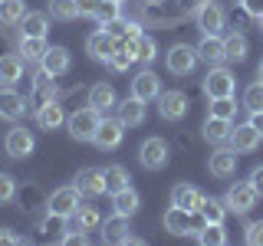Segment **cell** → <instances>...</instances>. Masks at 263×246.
Returning <instances> with one entry per match:
<instances>
[{"label": "cell", "instance_id": "obj_1", "mask_svg": "<svg viewBox=\"0 0 263 246\" xmlns=\"http://www.w3.org/2000/svg\"><path fill=\"white\" fill-rule=\"evenodd\" d=\"M102 118H105L102 112H96V109L86 105V109H76L69 118H66V131H69L76 141H92L99 125H102Z\"/></svg>", "mask_w": 263, "mask_h": 246}, {"label": "cell", "instance_id": "obj_2", "mask_svg": "<svg viewBox=\"0 0 263 246\" xmlns=\"http://www.w3.org/2000/svg\"><path fill=\"white\" fill-rule=\"evenodd\" d=\"M201 92L208 98H230L237 92V76L227 66H214V69H208V76L201 82Z\"/></svg>", "mask_w": 263, "mask_h": 246}, {"label": "cell", "instance_id": "obj_3", "mask_svg": "<svg viewBox=\"0 0 263 246\" xmlns=\"http://www.w3.org/2000/svg\"><path fill=\"white\" fill-rule=\"evenodd\" d=\"M138 161H142L145 171H161V168H168V161H171L168 141H164V138H158V135L145 138V141L138 145Z\"/></svg>", "mask_w": 263, "mask_h": 246}, {"label": "cell", "instance_id": "obj_4", "mask_svg": "<svg viewBox=\"0 0 263 246\" xmlns=\"http://www.w3.org/2000/svg\"><path fill=\"white\" fill-rule=\"evenodd\" d=\"M257 200H260V194L253 191L250 180H237V184H230V187H227V194H224L227 210H230V213H237V217L250 213L253 207H257Z\"/></svg>", "mask_w": 263, "mask_h": 246}, {"label": "cell", "instance_id": "obj_5", "mask_svg": "<svg viewBox=\"0 0 263 246\" xmlns=\"http://www.w3.org/2000/svg\"><path fill=\"white\" fill-rule=\"evenodd\" d=\"M197 59H201V56H197V46H187V43H175L168 53H164V66H168V72H171V76H181V79L194 72Z\"/></svg>", "mask_w": 263, "mask_h": 246}, {"label": "cell", "instance_id": "obj_6", "mask_svg": "<svg viewBox=\"0 0 263 246\" xmlns=\"http://www.w3.org/2000/svg\"><path fill=\"white\" fill-rule=\"evenodd\" d=\"M79 187L76 184H66L60 187V191H53L46 197V213H53V217H63V220H69L72 213L79 210Z\"/></svg>", "mask_w": 263, "mask_h": 246}, {"label": "cell", "instance_id": "obj_7", "mask_svg": "<svg viewBox=\"0 0 263 246\" xmlns=\"http://www.w3.org/2000/svg\"><path fill=\"white\" fill-rule=\"evenodd\" d=\"M125 46L115 33H109V30H96V33H89V39H86V53L92 56L96 63H109L119 49Z\"/></svg>", "mask_w": 263, "mask_h": 246}, {"label": "cell", "instance_id": "obj_8", "mask_svg": "<svg viewBox=\"0 0 263 246\" xmlns=\"http://www.w3.org/2000/svg\"><path fill=\"white\" fill-rule=\"evenodd\" d=\"M33 148H36V138H33V131H30V128L13 125L10 131H7V138H4V151L10 154L13 161L30 158V154H33Z\"/></svg>", "mask_w": 263, "mask_h": 246}, {"label": "cell", "instance_id": "obj_9", "mask_svg": "<svg viewBox=\"0 0 263 246\" xmlns=\"http://www.w3.org/2000/svg\"><path fill=\"white\" fill-rule=\"evenodd\" d=\"M194 23H197V30L204 33V36H220L224 33V27H227V13H224V7L220 4H204L201 10L194 13Z\"/></svg>", "mask_w": 263, "mask_h": 246}, {"label": "cell", "instance_id": "obj_10", "mask_svg": "<svg viewBox=\"0 0 263 246\" xmlns=\"http://www.w3.org/2000/svg\"><path fill=\"white\" fill-rule=\"evenodd\" d=\"M60 86H56V79L53 76H46L43 69L33 76V92H30V105L33 109H43V105H49V102H60Z\"/></svg>", "mask_w": 263, "mask_h": 246}, {"label": "cell", "instance_id": "obj_11", "mask_svg": "<svg viewBox=\"0 0 263 246\" xmlns=\"http://www.w3.org/2000/svg\"><path fill=\"white\" fill-rule=\"evenodd\" d=\"M191 109V102H187V95L181 92V89H171V92H161L158 95V115L164 121H181Z\"/></svg>", "mask_w": 263, "mask_h": 246}, {"label": "cell", "instance_id": "obj_12", "mask_svg": "<svg viewBox=\"0 0 263 246\" xmlns=\"http://www.w3.org/2000/svg\"><path fill=\"white\" fill-rule=\"evenodd\" d=\"M204 200H208V197L197 191L194 184H184V180H181V184H175V191H171V207L191 213V217H194V213H201Z\"/></svg>", "mask_w": 263, "mask_h": 246}, {"label": "cell", "instance_id": "obj_13", "mask_svg": "<svg viewBox=\"0 0 263 246\" xmlns=\"http://www.w3.org/2000/svg\"><path fill=\"white\" fill-rule=\"evenodd\" d=\"M122 138H125V125H122L119 118H109V115H105L99 131H96V138H92V145L99 151H115V148L122 145Z\"/></svg>", "mask_w": 263, "mask_h": 246}, {"label": "cell", "instance_id": "obj_14", "mask_svg": "<svg viewBox=\"0 0 263 246\" xmlns=\"http://www.w3.org/2000/svg\"><path fill=\"white\" fill-rule=\"evenodd\" d=\"M263 141V135L257 128L250 125V121H243V125H237L234 131H230V151H237V154H250V151H257Z\"/></svg>", "mask_w": 263, "mask_h": 246}, {"label": "cell", "instance_id": "obj_15", "mask_svg": "<svg viewBox=\"0 0 263 246\" xmlns=\"http://www.w3.org/2000/svg\"><path fill=\"white\" fill-rule=\"evenodd\" d=\"M40 69L46 72V76H66V72L72 69V53L66 46H49L46 49V56L40 59Z\"/></svg>", "mask_w": 263, "mask_h": 246}, {"label": "cell", "instance_id": "obj_16", "mask_svg": "<svg viewBox=\"0 0 263 246\" xmlns=\"http://www.w3.org/2000/svg\"><path fill=\"white\" fill-rule=\"evenodd\" d=\"M132 95L142 98V102H155V98L161 95V79H158V72L142 69L138 76H132Z\"/></svg>", "mask_w": 263, "mask_h": 246}, {"label": "cell", "instance_id": "obj_17", "mask_svg": "<svg viewBox=\"0 0 263 246\" xmlns=\"http://www.w3.org/2000/svg\"><path fill=\"white\" fill-rule=\"evenodd\" d=\"M27 115V98H23L16 89H0V118L4 121H20Z\"/></svg>", "mask_w": 263, "mask_h": 246}, {"label": "cell", "instance_id": "obj_18", "mask_svg": "<svg viewBox=\"0 0 263 246\" xmlns=\"http://www.w3.org/2000/svg\"><path fill=\"white\" fill-rule=\"evenodd\" d=\"M66 223H69V230H82V233H89V230L102 227V210H99L96 203H79V210L72 213Z\"/></svg>", "mask_w": 263, "mask_h": 246}, {"label": "cell", "instance_id": "obj_19", "mask_svg": "<svg viewBox=\"0 0 263 246\" xmlns=\"http://www.w3.org/2000/svg\"><path fill=\"white\" fill-rule=\"evenodd\" d=\"M125 53L132 56V63L148 66V63H155V56H158V43L142 33V36H135V39H125Z\"/></svg>", "mask_w": 263, "mask_h": 246}, {"label": "cell", "instance_id": "obj_20", "mask_svg": "<svg viewBox=\"0 0 263 246\" xmlns=\"http://www.w3.org/2000/svg\"><path fill=\"white\" fill-rule=\"evenodd\" d=\"M145 105H148V102H142V98H135V95H128L125 102L115 105V118H119L125 128H135V125H142V121H145Z\"/></svg>", "mask_w": 263, "mask_h": 246}, {"label": "cell", "instance_id": "obj_21", "mask_svg": "<svg viewBox=\"0 0 263 246\" xmlns=\"http://www.w3.org/2000/svg\"><path fill=\"white\" fill-rule=\"evenodd\" d=\"M72 184H76L79 194H86V197H102V194H109V191H105V177H102V171H99V168H82Z\"/></svg>", "mask_w": 263, "mask_h": 246}, {"label": "cell", "instance_id": "obj_22", "mask_svg": "<svg viewBox=\"0 0 263 246\" xmlns=\"http://www.w3.org/2000/svg\"><path fill=\"white\" fill-rule=\"evenodd\" d=\"M197 56H201L204 63L211 66H224L227 63V49H224V36H201V43H197Z\"/></svg>", "mask_w": 263, "mask_h": 246}, {"label": "cell", "instance_id": "obj_23", "mask_svg": "<svg viewBox=\"0 0 263 246\" xmlns=\"http://www.w3.org/2000/svg\"><path fill=\"white\" fill-rule=\"evenodd\" d=\"M230 131H234V121L214 118V115H208V118H204V125H201L204 141H211V145H227L230 141Z\"/></svg>", "mask_w": 263, "mask_h": 246}, {"label": "cell", "instance_id": "obj_24", "mask_svg": "<svg viewBox=\"0 0 263 246\" xmlns=\"http://www.w3.org/2000/svg\"><path fill=\"white\" fill-rule=\"evenodd\" d=\"M208 171H211V177H230L237 171V151L217 148V151L208 158Z\"/></svg>", "mask_w": 263, "mask_h": 246}, {"label": "cell", "instance_id": "obj_25", "mask_svg": "<svg viewBox=\"0 0 263 246\" xmlns=\"http://www.w3.org/2000/svg\"><path fill=\"white\" fill-rule=\"evenodd\" d=\"M99 233H102L105 246H119L122 240H128V217H122V213H115V217L102 220V227H99Z\"/></svg>", "mask_w": 263, "mask_h": 246}, {"label": "cell", "instance_id": "obj_26", "mask_svg": "<svg viewBox=\"0 0 263 246\" xmlns=\"http://www.w3.org/2000/svg\"><path fill=\"white\" fill-rule=\"evenodd\" d=\"M36 233L43 243H63V236L69 233V223H66L63 217H53V213H46V220H40L36 223Z\"/></svg>", "mask_w": 263, "mask_h": 246}, {"label": "cell", "instance_id": "obj_27", "mask_svg": "<svg viewBox=\"0 0 263 246\" xmlns=\"http://www.w3.org/2000/svg\"><path fill=\"white\" fill-rule=\"evenodd\" d=\"M161 227H164V233H168V236H187V233H191V213L171 207V210H164Z\"/></svg>", "mask_w": 263, "mask_h": 246}, {"label": "cell", "instance_id": "obj_28", "mask_svg": "<svg viewBox=\"0 0 263 246\" xmlns=\"http://www.w3.org/2000/svg\"><path fill=\"white\" fill-rule=\"evenodd\" d=\"M115 89L109 86V82H96L92 89H89V109H96V112H109V109H115Z\"/></svg>", "mask_w": 263, "mask_h": 246}, {"label": "cell", "instance_id": "obj_29", "mask_svg": "<svg viewBox=\"0 0 263 246\" xmlns=\"http://www.w3.org/2000/svg\"><path fill=\"white\" fill-rule=\"evenodd\" d=\"M46 33H49V13L30 10V13L20 20V36H36V39H46Z\"/></svg>", "mask_w": 263, "mask_h": 246}, {"label": "cell", "instance_id": "obj_30", "mask_svg": "<svg viewBox=\"0 0 263 246\" xmlns=\"http://www.w3.org/2000/svg\"><path fill=\"white\" fill-rule=\"evenodd\" d=\"M49 43L46 39H36V36H20L16 39V56H20L23 63H40L46 56Z\"/></svg>", "mask_w": 263, "mask_h": 246}, {"label": "cell", "instance_id": "obj_31", "mask_svg": "<svg viewBox=\"0 0 263 246\" xmlns=\"http://www.w3.org/2000/svg\"><path fill=\"white\" fill-rule=\"evenodd\" d=\"M66 118H69V115L63 112L60 102H49V105H43V109H36V125L43 131H56L60 125H66Z\"/></svg>", "mask_w": 263, "mask_h": 246}, {"label": "cell", "instance_id": "obj_32", "mask_svg": "<svg viewBox=\"0 0 263 246\" xmlns=\"http://www.w3.org/2000/svg\"><path fill=\"white\" fill-rule=\"evenodd\" d=\"M23 79V59L13 53H4L0 56V82L4 86H16Z\"/></svg>", "mask_w": 263, "mask_h": 246}, {"label": "cell", "instance_id": "obj_33", "mask_svg": "<svg viewBox=\"0 0 263 246\" xmlns=\"http://www.w3.org/2000/svg\"><path fill=\"white\" fill-rule=\"evenodd\" d=\"M138 207H142V197H138L135 187H125V191H119V194H112V210L115 213H122V217H132Z\"/></svg>", "mask_w": 263, "mask_h": 246}, {"label": "cell", "instance_id": "obj_34", "mask_svg": "<svg viewBox=\"0 0 263 246\" xmlns=\"http://www.w3.org/2000/svg\"><path fill=\"white\" fill-rule=\"evenodd\" d=\"M224 49H227V63H243L247 53H250V43H247L243 33H227V36H224Z\"/></svg>", "mask_w": 263, "mask_h": 246}, {"label": "cell", "instance_id": "obj_35", "mask_svg": "<svg viewBox=\"0 0 263 246\" xmlns=\"http://www.w3.org/2000/svg\"><path fill=\"white\" fill-rule=\"evenodd\" d=\"M30 10L23 0H0V23H7V27H20V20Z\"/></svg>", "mask_w": 263, "mask_h": 246}, {"label": "cell", "instance_id": "obj_36", "mask_svg": "<svg viewBox=\"0 0 263 246\" xmlns=\"http://www.w3.org/2000/svg\"><path fill=\"white\" fill-rule=\"evenodd\" d=\"M102 177H105V191L109 194H119V191H125L128 184V171L122 168V164H109V168L102 171Z\"/></svg>", "mask_w": 263, "mask_h": 246}, {"label": "cell", "instance_id": "obj_37", "mask_svg": "<svg viewBox=\"0 0 263 246\" xmlns=\"http://www.w3.org/2000/svg\"><path fill=\"white\" fill-rule=\"evenodd\" d=\"M49 16L60 23H72L79 16V4L76 0H49Z\"/></svg>", "mask_w": 263, "mask_h": 246}, {"label": "cell", "instance_id": "obj_38", "mask_svg": "<svg viewBox=\"0 0 263 246\" xmlns=\"http://www.w3.org/2000/svg\"><path fill=\"white\" fill-rule=\"evenodd\" d=\"M197 240H201V246H227V230L224 223H204Z\"/></svg>", "mask_w": 263, "mask_h": 246}, {"label": "cell", "instance_id": "obj_39", "mask_svg": "<svg viewBox=\"0 0 263 246\" xmlns=\"http://www.w3.org/2000/svg\"><path fill=\"white\" fill-rule=\"evenodd\" d=\"M201 217H204V223H224L227 203L217 200V197H208V200H204V207H201Z\"/></svg>", "mask_w": 263, "mask_h": 246}, {"label": "cell", "instance_id": "obj_40", "mask_svg": "<svg viewBox=\"0 0 263 246\" xmlns=\"http://www.w3.org/2000/svg\"><path fill=\"white\" fill-rule=\"evenodd\" d=\"M92 20L99 23V27H112L115 20H122V4H112V0H102V7L96 10Z\"/></svg>", "mask_w": 263, "mask_h": 246}, {"label": "cell", "instance_id": "obj_41", "mask_svg": "<svg viewBox=\"0 0 263 246\" xmlns=\"http://www.w3.org/2000/svg\"><path fill=\"white\" fill-rule=\"evenodd\" d=\"M208 115H214V118H227V121H234V115H237V102H234V95H230V98H211Z\"/></svg>", "mask_w": 263, "mask_h": 246}, {"label": "cell", "instance_id": "obj_42", "mask_svg": "<svg viewBox=\"0 0 263 246\" xmlns=\"http://www.w3.org/2000/svg\"><path fill=\"white\" fill-rule=\"evenodd\" d=\"M243 109L247 112H260L263 109V82H253V86L243 89Z\"/></svg>", "mask_w": 263, "mask_h": 246}, {"label": "cell", "instance_id": "obj_43", "mask_svg": "<svg viewBox=\"0 0 263 246\" xmlns=\"http://www.w3.org/2000/svg\"><path fill=\"white\" fill-rule=\"evenodd\" d=\"M243 240H247V246H263V220H253V223H247Z\"/></svg>", "mask_w": 263, "mask_h": 246}, {"label": "cell", "instance_id": "obj_44", "mask_svg": "<svg viewBox=\"0 0 263 246\" xmlns=\"http://www.w3.org/2000/svg\"><path fill=\"white\" fill-rule=\"evenodd\" d=\"M13 197H16V180L10 174H0V207H4V203H10Z\"/></svg>", "mask_w": 263, "mask_h": 246}, {"label": "cell", "instance_id": "obj_45", "mask_svg": "<svg viewBox=\"0 0 263 246\" xmlns=\"http://www.w3.org/2000/svg\"><path fill=\"white\" fill-rule=\"evenodd\" d=\"M105 66H109L112 72H128V69H132V56L125 53V46H122V49H119V53H115Z\"/></svg>", "mask_w": 263, "mask_h": 246}, {"label": "cell", "instance_id": "obj_46", "mask_svg": "<svg viewBox=\"0 0 263 246\" xmlns=\"http://www.w3.org/2000/svg\"><path fill=\"white\" fill-rule=\"evenodd\" d=\"M60 246H89V236L82 233V230H69V233L63 236V243Z\"/></svg>", "mask_w": 263, "mask_h": 246}, {"label": "cell", "instance_id": "obj_47", "mask_svg": "<svg viewBox=\"0 0 263 246\" xmlns=\"http://www.w3.org/2000/svg\"><path fill=\"white\" fill-rule=\"evenodd\" d=\"M79 4V16H96V10L102 7V0H76Z\"/></svg>", "mask_w": 263, "mask_h": 246}, {"label": "cell", "instance_id": "obj_48", "mask_svg": "<svg viewBox=\"0 0 263 246\" xmlns=\"http://www.w3.org/2000/svg\"><path fill=\"white\" fill-rule=\"evenodd\" d=\"M243 10H247V16H253V20H260L263 16V0H243Z\"/></svg>", "mask_w": 263, "mask_h": 246}, {"label": "cell", "instance_id": "obj_49", "mask_svg": "<svg viewBox=\"0 0 263 246\" xmlns=\"http://www.w3.org/2000/svg\"><path fill=\"white\" fill-rule=\"evenodd\" d=\"M204 4H211V0H178V7H181V13H197V10H201V7Z\"/></svg>", "mask_w": 263, "mask_h": 246}, {"label": "cell", "instance_id": "obj_50", "mask_svg": "<svg viewBox=\"0 0 263 246\" xmlns=\"http://www.w3.org/2000/svg\"><path fill=\"white\" fill-rule=\"evenodd\" d=\"M247 180H250V184H253V191H257V194L263 197V164H257V168L250 171V177H247Z\"/></svg>", "mask_w": 263, "mask_h": 246}, {"label": "cell", "instance_id": "obj_51", "mask_svg": "<svg viewBox=\"0 0 263 246\" xmlns=\"http://www.w3.org/2000/svg\"><path fill=\"white\" fill-rule=\"evenodd\" d=\"M16 240H20V236H16L10 227H0V246H16Z\"/></svg>", "mask_w": 263, "mask_h": 246}, {"label": "cell", "instance_id": "obj_52", "mask_svg": "<svg viewBox=\"0 0 263 246\" xmlns=\"http://www.w3.org/2000/svg\"><path fill=\"white\" fill-rule=\"evenodd\" d=\"M247 121H250V125L263 135V109H260V112H250V118H247Z\"/></svg>", "mask_w": 263, "mask_h": 246}, {"label": "cell", "instance_id": "obj_53", "mask_svg": "<svg viewBox=\"0 0 263 246\" xmlns=\"http://www.w3.org/2000/svg\"><path fill=\"white\" fill-rule=\"evenodd\" d=\"M36 200H40V191H36V187H30V194L23 197V210H27V207H33Z\"/></svg>", "mask_w": 263, "mask_h": 246}, {"label": "cell", "instance_id": "obj_54", "mask_svg": "<svg viewBox=\"0 0 263 246\" xmlns=\"http://www.w3.org/2000/svg\"><path fill=\"white\" fill-rule=\"evenodd\" d=\"M119 246H145V243H142V240H135V236H128V240H122Z\"/></svg>", "mask_w": 263, "mask_h": 246}, {"label": "cell", "instance_id": "obj_55", "mask_svg": "<svg viewBox=\"0 0 263 246\" xmlns=\"http://www.w3.org/2000/svg\"><path fill=\"white\" fill-rule=\"evenodd\" d=\"M142 4H145V7H161L164 0H142Z\"/></svg>", "mask_w": 263, "mask_h": 246}, {"label": "cell", "instance_id": "obj_56", "mask_svg": "<svg viewBox=\"0 0 263 246\" xmlns=\"http://www.w3.org/2000/svg\"><path fill=\"white\" fill-rule=\"evenodd\" d=\"M257 79L263 82V59H260V66H257Z\"/></svg>", "mask_w": 263, "mask_h": 246}, {"label": "cell", "instance_id": "obj_57", "mask_svg": "<svg viewBox=\"0 0 263 246\" xmlns=\"http://www.w3.org/2000/svg\"><path fill=\"white\" fill-rule=\"evenodd\" d=\"M16 246H33V243H27V240H16Z\"/></svg>", "mask_w": 263, "mask_h": 246}, {"label": "cell", "instance_id": "obj_58", "mask_svg": "<svg viewBox=\"0 0 263 246\" xmlns=\"http://www.w3.org/2000/svg\"><path fill=\"white\" fill-rule=\"evenodd\" d=\"M257 23H260V33H263V16H260V20H257Z\"/></svg>", "mask_w": 263, "mask_h": 246}, {"label": "cell", "instance_id": "obj_59", "mask_svg": "<svg viewBox=\"0 0 263 246\" xmlns=\"http://www.w3.org/2000/svg\"><path fill=\"white\" fill-rule=\"evenodd\" d=\"M112 4H125V0H112Z\"/></svg>", "mask_w": 263, "mask_h": 246}, {"label": "cell", "instance_id": "obj_60", "mask_svg": "<svg viewBox=\"0 0 263 246\" xmlns=\"http://www.w3.org/2000/svg\"><path fill=\"white\" fill-rule=\"evenodd\" d=\"M237 4H243V0H237Z\"/></svg>", "mask_w": 263, "mask_h": 246}, {"label": "cell", "instance_id": "obj_61", "mask_svg": "<svg viewBox=\"0 0 263 246\" xmlns=\"http://www.w3.org/2000/svg\"><path fill=\"white\" fill-rule=\"evenodd\" d=\"M102 246H105V243H102Z\"/></svg>", "mask_w": 263, "mask_h": 246}]
</instances>
